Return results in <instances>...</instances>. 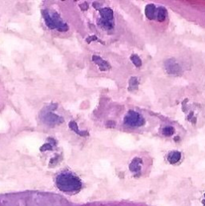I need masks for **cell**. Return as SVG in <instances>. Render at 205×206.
I'll use <instances>...</instances> for the list:
<instances>
[{"label": "cell", "instance_id": "3", "mask_svg": "<svg viewBox=\"0 0 205 206\" xmlns=\"http://www.w3.org/2000/svg\"><path fill=\"white\" fill-rule=\"evenodd\" d=\"M157 11H158V8H156L153 4H150V5L147 6L146 10H145L147 17L151 20L156 18Z\"/></svg>", "mask_w": 205, "mask_h": 206}, {"label": "cell", "instance_id": "1", "mask_svg": "<svg viewBox=\"0 0 205 206\" xmlns=\"http://www.w3.org/2000/svg\"><path fill=\"white\" fill-rule=\"evenodd\" d=\"M56 183L59 190L68 193L78 192L82 187L79 178L71 172H64L58 175Z\"/></svg>", "mask_w": 205, "mask_h": 206}, {"label": "cell", "instance_id": "4", "mask_svg": "<svg viewBox=\"0 0 205 206\" xmlns=\"http://www.w3.org/2000/svg\"><path fill=\"white\" fill-rule=\"evenodd\" d=\"M142 169V160L139 158H136L130 165V169L133 172H140Z\"/></svg>", "mask_w": 205, "mask_h": 206}, {"label": "cell", "instance_id": "9", "mask_svg": "<svg viewBox=\"0 0 205 206\" xmlns=\"http://www.w3.org/2000/svg\"><path fill=\"white\" fill-rule=\"evenodd\" d=\"M203 204H204V206H205V193L203 194Z\"/></svg>", "mask_w": 205, "mask_h": 206}, {"label": "cell", "instance_id": "6", "mask_svg": "<svg viewBox=\"0 0 205 206\" xmlns=\"http://www.w3.org/2000/svg\"><path fill=\"white\" fill-rule=\"evenodd\" d=\"M167 16V11L164 7H159L157 11L156 19L159 21H164Z\"/></svg>", "mask_w": 205, "mask_h": 206}, {"label": "cell", "instance_id": "5", "mask_svg": "<svg viewBox=\"0 0 205 206\" xmlns=\"http://www.w3.org/2000/svg\"><path fill=\"white\" fill-rule=\"evenodd\" d=\"M180 158H181V154L180 152H177V151H174V152H170L168 156V160L169 163L171 164H175L178 161H180Z\"/></svg>", "mask_w": 205, "mask_h": 206}, {"label": "cell", "instance_id": "8", "mask_svg": "<svg viewBox=\"0 0 205 206\" xmlns=\"http://www.w3.org/2000/svg\"><path fill=\"white\" fill-rule=\"evenodd\" d=\"M132 60H133L134 63H136L137 66H139V65L141 64V61H140V59H139V58L138 57V56H134L133 57H132Z\"/></svg>", "mask_w": 205, "mask_h": 206}, {"label": "cell", "instance_id": "2", "mask_svg": "<svg viewBox=\"0 0 205 206\" xmlns=\"http://www.w3.org/2000/svg\"><path fill=\"white\" fill-rule=\"evenodd\" d=\"M124 123L131 127H137L143 124V120L138 112L135 111H129L124 118Z\"/></svg>", "mask_w": 205, "mask_h": 206}, {"label": "cell", "instance_id": "7", "mask_svg": "<svg viewBox=\"0 0 205 206\" xmlns=\"http://www.w3.org/2000/svg\"><path fill=\"white\" fill-rule=\"evenodd\" d=\"M162 133L164 136H171V135H173V133H174V128H173L172 127H171V126H167V127H165L164 128H163Z\"/></svg>", "mask_w": 205, "mask_h": 206}]
</instances>
